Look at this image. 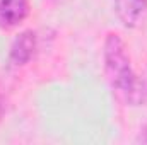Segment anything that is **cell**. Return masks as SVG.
<instances>
[{
    "mask_svg": "<svg viewBox=\"0 0 147 145\" xmlns=\"http://www.w3.org/2000/svg\"><path fill=\"white\" fill-rule=\"evenodd\" d=\"M103 67L115 97L125 106L147 104V79L134 72L127 44L116 33H110L105 39Z\"/></svg>",
    "mask_w": 147,
    "mask_h": 145,
    "instance_id": "1",
    "label": "cell"
},
{
    "mask_svg": "<svg viewBox=\"0 0 147 145\" xmlns=\"http://www.w3.org/2000/svg\"><path fill=\"white\" fill-rule=\"evenodd\" d=\"M116 17L125 28H139L147 17V0H113Z\"/></svg>",
    "mask_w": 147,
    "mask_h": 145,
    "instance_id": "2",
    "label": "cell"
},
{
    "mask_svg": "<svg viewBox=\"0 0 147 145\" xmlns=\"http://www.w3.org/2000/svg\"><path fill=\"white\" fill-rule=\"evenodd\" d=\"M29 15V0H0V29H12Z\"/></svg>",
    "mask_w": 147,
    "mask_h": 145,
    "instance_id": "3",
    "label": "cell"
},
{
    "mask_svg": "<svg viewBox=\"0 0 147 145\" xmlns=\"http://www.w3.org/2000/svg\"><path fill=\"white\" fill-rule=\"evenodd\" d=\"M36 51V34L33 31H24L12 41L9 60L14 67H22L29 63Z\"/></svg>",
    "mask_w": 147,
    "mask_h": 145,
    "instance_id": "4",
    "label": "cell"
},
{
    "mask_svg": "<svg viewBox=\"0 0 147 145\" xmlns=\"http://www.w3.org/2000/svg\"><path fill=\"white\" fill-rule=\"evenodd\" d=\"M137 142L139 144H147V125L139 132V137H137Z\"/></svg>",
    "mask_w": 147,
    "mask_h": 145,
    "instance_id": "5",
    "label": "cell"
},
{
    "mask_svg": "<svg viewBox=\"0 0 147 145\" xmlns=\"http://www.w3.org/2000/svg\"><path fill=\"white\" fill-rule=\"evenodd\" d=\"M5 114V101L0 97V119H2V116Z\"/></svg>",
    "mask_w": 147,
    "mask_h": 145,
    "instance_id": "6",
    "label": "cell"
}]
</instances>
